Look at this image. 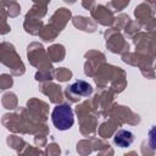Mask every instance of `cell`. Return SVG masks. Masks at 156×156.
I'll return each instance as SVG.
<instances>
[{
	"label": "cell",
	"mask_w": 156,
	"mask_h": 156,
	"mask_svg": "<svg viewBox=\"0 0 156 156\" xmlns=\"http://www.w3.org/2000/svg\"><path fill=\"white\" fill-rule=\"evenodd\" d=\"M69 91L76 95L80 96H89L93 93V88L90 84H88L84 80H77L69 87Z\"/></svg>",
	"instance_id": "obj_3"
},
{
	"label": "cell",
	"mask_w": 156,
	"mask_h": 156,
	"mask_svg": "<svg viewBox=\"0 0 156 156\" xmlns=\"http://www.w3.org/2000/svg\"><path fill=\"white\" fill-rule=\"evenodd\" d=\"M51 121H52V124L60 130L69 129L74 122L73 111L71 106L63 104V105H57L56 107H54L52 113H51Z\"/></svg>",
	"instance_id": "obj_1"
},
{
	"label": "cell",
	"mask_w": 156,
	"mask_h": 156,
	"mask_svg": "<svg viewBox=\"0 0 156 156\" xmlns=\"http://www.w3.org/2000/svg\"><path fill=\"white\" fill-rule=\"evenodd\" d=\"M134 140V135L132 132L126 130V129H121L118 130L115 136H113V141L115 144H117L119 147H127L129 146Z\"/></svg>",
	"instance_id": "obj_2"
},
{
	"label": "cell",
	"mask_w": 156,
	"mask_h": 156,
	"mask_svg": "<svg viewBox=\"0 0 156 156\" xmlns=\"http://www.w3.org/2000/svg\"><path fill=\"white\" fill-rule=\"evenodd\" d=\"M149 145L152 150H156V126L149 130Z\"/></svg>",
	"instance_id": "obj_4"
}]
</instances>
